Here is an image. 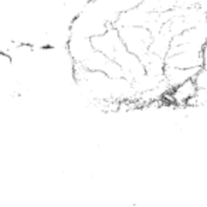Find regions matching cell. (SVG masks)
Segmentation results:
<instances>
[{
    "instance_id": "obj_1",
    "label": "cell",
    "mask_w": 207,
    "mask_h": 207,
    "mask_svg": "<svg viewBox=\"0 0 207 207\" xmlns=\"http://www.w3.org/2000/svg\"><path fill=\"white\" fill-rule=\"evenodd\" d=\"M165 67L179 70H199L206 67V47L170 45L165 57Z\"/></svg>"
},
{
    "instance_id": "obj_2",
    "label": "cell",
    "mask_w": 207,
    "mask_h": 207,
    "mask_svg": "<svg viewBox=\"0 0 207 207\" xmlns=\"http://www.w3.org/2000/svg\"><path fill=\"white\" fill-rule=\"evenodd\" d=\"M123 47L138 58L149 53L152 34L145 27H115Z\"/></svg>"
},
{
    "instance_id": "obj_3",
    "label": "cell",
    "mask_w": 207,
    "mask_h": 207,
    "mask_svg": "<svg viewBox=\"0 0 207 207\" xmlns=\"http://www.w3.org/2000/svg\"><path fill=\"white\" fill-rule=\"evenodd\" d=\"M196 87L192 80H187L183 84H179L170 88L165 95V102L170 104L174 108H189L192 100L196 95Z\"/></svg>"
}]
</instances>
